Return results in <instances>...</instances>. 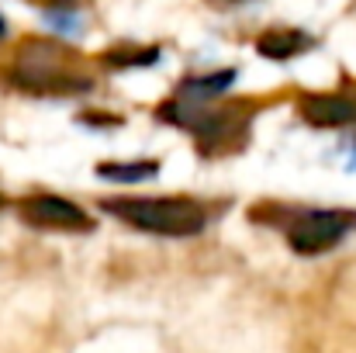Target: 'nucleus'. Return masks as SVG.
Returning a JSON list of instances; mask_svg holds the SVG:
<instances>
[{
	"label": "nucleus",
	"mask_w": 356,
	"mask_h": 353,
	"mask_svg": "<svg viewBox=\"0 0 356 353\" xmlns=\"http://www.w3.org/2000/svg\"><path fill=\"white\" fill-rule=\"evenodd\" d=\"M346 229H350V215L346 212H305V215L294 219L287 239H291L294 253L312 256V253L332 249L346 235Z\"/></svg>",
	"instance_id": "obj_4"
},
{
	"label": "nucleus",
	"mask_w": 356,
	"mask_h": 353,
	"mask_svg": "<svg viewBox=\"0 0 356 353\" xmlns=\"http://www.w3.org/2000/svg\"><path fill=\"white\" fill-rule=\"evenodd\" d=\"M3 35H7V21L0 17V38H3Z\"/></svg>",
	"instance_id": "obj_9"
},
{
	"label": "nucleus",
	"mask_w": 356,
	"mask_h": 353,
	"mask_svg": "<svg viewBox=\"0 0 356 353\" xmlns=\"http://www.w3.org/2000/svg\"><path fill=\"white\" fill-rule=\"evenodd\" d=\"M232 80H236L232 70L208 73V77H194V80H184V87H180L177 97H180V101H194V104H201V101H211V97L225 94V91L232 87Z\"/></svg>",
	"instance_id": "obj_6"
},
{
	"label": "nucleus",
	"mask_w": 356,
	"mask_h": 353,
	"mask_svg": "<svg viewBox=\"0 0 356 353\" xmlns=\"http://www.w3.org/2000/svg\"><path fill=\"white\" fill-rule=\"evenodd\" d=\"M0 208H3V198H0Z\"/></svg>",
	"instance_id": "obj_10"
},
{
	"label": "nucleus",
	"mask_w": 356,
	"mask_h": 353,
	"mask_svg": "<svg viewBox=\"0 0 356 353\" xmlns=\"http://www.w3.org/2000/svg\"><path fill=\"white\" fill-rule=\"evenodd\" d=\"M17 80L31 91H87V80H73L66 73V59L56 45L28 42L17 52Z\"/></svg>",
	"instance_id": "obj_2"
},
{
	"label": "nucleus",
	"mask_w": 356,
	"mask_h": 353,
	"mask_svg": "<svg viewBox=\"0 0 356 353\" xmlns=\"http://www.w3.org/2000/svg\"><path fill=\"white\" fill-rule=\"evenodd\" d=\"M104 212L156 235H197L208 226L204 208L187 198H128V201H108Z\"/></svg>",
	"instance_id": "obj_1"
},
{
	"label": "nucleus",
	"mask_w": 356,
	"mask_h": 353,
	"mask_svg": "<svg viewBox=\"0 0 356 353\" xmlns=\"http://www.w3.org/2000/svg\"><path fill=\"white\" fill-rule=\"evenodd\" d=\"M301 111L312 125H325V128H339V125H353L356 121V101L343 94H312L301 101Z\"/></svg>",
	"instance_id": "obj_5"
},
{
	"label": "nucleus",
	"mask_w": 356,
	"mask_h": 353,
	"mask_svg": "<svg viewBox=\"0 0 356 353\" xmlns=\"http://www.w3.org/2000/svg\"><path fill=\"white\" fill-rule=\"evenodd\" d=\"M305 45H308V38H305L301 31H291V28H277V31H270V35H263V38L256 42L259 56H266V59H291V56H298Z\"/></svg>",
	"instance_id": "obj_7"
},
{
	"label": "nucleus",
	"mask_w": 356,
	"mask_h": 353,
	"mask_svg": "<svg viewBox=\"0 0 356 353\" xmlns=\"http://www.w3.org/2000/svg\"><path fill=\"white\" fill-rule=\"evenodd\" d=\"M17 215L35 229H59V233H87L94 222L83 208L59 194H31L17 205Z\"/></svg>",
	"instance_id": "obj_3"
},
{
	"label": "nucleus",
	"mask_w": 356,
	"mask_h": 353,
	"mask_svg": "<svg viewBox=\"0 0 356 353\" xmlns=\"http://www.w3.org/2000/svg\"><path fill=\"white\" fill-rule=\"evenodd\" d=\"M159 173V163L156 159H135V163H101L97 166V177L101 180H111V184H138V180H149Z\"/></svg>",
	"instance_id": "obj_8"
}]
</instances>
